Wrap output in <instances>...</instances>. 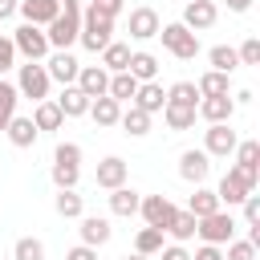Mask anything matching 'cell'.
<instances>
[{
  "label": "cell",
  "mask_w": 260,
  "mask_h": 260,
  "mask_svg": "<svg viewBox=\"0 0 260 260\" xmlns=\"http://www.w3.org/2000/svg\"><path fill=\"white\" fill-rule=\"evenodd\" d=\"M110 41H114V20L102 16V12H93V8L85 4V8H81V32H77V45L89 49V53H102Z\"/></svg>",
  "instance_id": "1"
},
{
  "label": "cell",
  "mask_w": 260,
  "mask_h": 260,
  "mask_svg": "<svg viewBox=\"0 0 260 260\" xmlns=\"http://www.w3.org/2000/svg\"><path fill=\"white\" fill-rule=\"evenodd\" d=\"M154 37H158L162 49H167L171 57H179V61H195V57H199V32H191L183 20H175V24H158Z\"/></svg>",
  "instance_id": "2"
},
{
  "label": "cell",
  "mask_w": 260,
  "mask_h": 260,
  "mask_svg": "<svg viewBox=\"0 0 260 260\" xmlns=\"http://www.w3.org/2000/svg\"><path fill=\"white\" fill-rule=\"evenodd\" d=\"M16 93L20 98H28V102H45L49 98V73H45V61H24V65H16Z\"/></svg>",
  "instance_id": "3"
},
{
  "label": "cell",
  "mask_w": 260,
  "mask_h": 260,
  "mask_svg": "<svg viewBox=\"0 0 260 260\" xmlns=\"http://www.w3.org/2000/svg\"><path fill=\"white\" fill-rule=\"evenodd\" d=\"M12 45H16V57H24V61H45V57L53 53L45 28H41V24H28V20L12 28Z\"/></svg>",
  "instance_id": "4"
},
{
  "label": "cell",
  "mask_w": 260,
  "mask_h": 260,
  "mask_svg": "<svg viewBox=\"0 0 260 260\" xmlns=\"http://www.w3.org/2000/svg\"><path fill=\"white\" fill-rule=\"evenodd\" d=\"M195 236L203 240V244H228L232 236H236V219H232V211H211V215H203V219H195Z\"/></svg>",
  "instance_id": "5"
},
{
  "label": "cell",
  "mask_w": 260,
  "mask_h": 260,
  "mask_svg": "<svg viewBox=\"0 0 260 260\" xmlns=\"http://www.w3.org/2000/svg\"><path fill=\"white\" fill-rule=\"evenodd\" d=\"M236 142H240V134L232 130V122H211V126L203 130V150H207V158H232Z\"/></svg>",
  "instance_id": "6"
},
{
  "label": "cell",
  "mask_w": 260,
  "mask_h": 260,
  "mask_svg": "<svg viewBox=\"0 0 260 260\" xmlns=\"http://www.w3.org/2000/svg\"><path fill=\"white\" fill-rule=\"evenodd\" d=\"M248 191H256V183H252L240 167H228V175H223L219 187H215V199H219V207H236V203H244Z\"/></svg>",
  "instance_id": "7"
},
{
  "label": "cell",
  "mask_w": 260,
  "mask_h": 260,
  "mask_svg": "<svg viewBox=\"0 0 260 260\" xmlns=\"http://www.w3.org/2000/svg\"><path fill=\"white\" fill-rule=\"evenodd\" d=\"M77 32H81V16H53L45 24V37H49V49H69L77 45Z\"/></svg>",
  "instance_id": "8"
},
{
  "label": "cell",
  "mask_w": 260,
  "mask_h": 260,
  "mask_svg": "<svg viewBox=\"0 0 260 260\" xmlns=\"http://www.w3.org/2000/svg\"><path fill=\"white\" fill-rule=\"evenodd\" d=\"M77 69H81V61H77L69 49H53V53L45 57V73H49V81L73 85V81H77Z\"/></svg>",
  "instance_id": "9"
},
{
  "label": "cell",
  "mask_w": 260,
  "mask_h": 260,
  "mask_svg": "<svg viewBox=\"0 0 260 260\" xmlns=\"http://www.w3.org/2000/svg\"><path fill=\"white\" fill-rule=\"evenodd\" d=\"M175 211H179V207H175L167 195H142V203H138V215H142L150 228H162V232H167V223H171Z\"/></svg>",
  "instance_id": "10"
},
{
  "label": "cell",
  "mask_w": 260,
  "mask_h": 260,
  "mask_svg": "<svg viewBox=\"0 0 260 260\" xmlns=\"http://www.w3.org/2000/svg\"><path fill=\"white\" fill-rule=\"evenodd\" d=\"M211 175V158H207V150H183L179 154V179L183 183H203Z\"/></svg>",
  "instance_id": "11"
},
{
  "label": "cell",
  "mask_w": 260,
  "mask_h": 260,
  "mask_svg": "<svg viewBox=\"0 0 260 260\" xmlns=\"http://www.w3.org/2000/svg\"><path fill=\"white\" fill-rule=\"evenodd\" d=\"M195 114L211 126V122H232V114H236V102H232V93H215V98H199V106H195Z\"/></svg>",
  "instance_id": "12"
},
{
  "label": "cell",
  "mask_w": 260,
  "mask_h": 260,
  "mask_svg": "<svg viewBox=\"0 0 260 260\" xmlns=\"http://www.w3.org/2000/svg\"><path fill=\"white\" fill-rule=\"evenodd\" d=\"M215 16H219L215 0H187V8H183V24H187L191 32L211 28V24H215Z\"/></svg>",
  "instance_id": "13"
},
{
  "label": "cell",
  "mask_w": 260,
  "mask_h": 260,
  "mask_svg": "<svg viewBox=\"0 0 260 260\" xmlns=\"http://www.w3.org/2000/svg\"><path fill=\"white\" fill-rule=\"evenodd\" d=\"M77 236H81V244L102 248V244H110L114 228H110V219H102V215H81V219H77Z\"/></svg>",
  "instance_id": "14"
},
{
  "label": "cell",
  "mask_w": 260,
  "mask_h": 260,
  "mask_svg": "<svg viewBox=\"0 0 260 260\" xmlns=\"http://www.w3.org/2000/svg\"><path fill=\"white\" fill-rule=\"evenodd\" d=\"M130 106H138V110H146V114H162V106H167V89H162L158 81H138Z\"/></svg>",
  "instance_id": "15"
},
{
  "label": "cell",
  "mask_w": 260,
  "mask_h": 260,
  "mask_svg": "<svg viewBox=\"0 0 260 260\" xmlns=\"http://www.w3.org/2000/svg\"><path fill=\"white\" fill-rule=\"evenodd\" d=\"M126 175H130V167H126V158H118V154H106V158L98 162V187H102V191L122 187Z\"/></svg>",
  "instance_id": "16"
},
{
  "label": "cell",
  "mask_w": 260,
  "mask_h": 260,
  "mask_svg": "<svg viewBox=\"0 0 260 260\" xmlns=\"http://www.w3.org/2000/svg\"><path fill=\"white\" fill-rule=\"evenodd\" d=\"M16 12H20L28 24H41V28H45L53 16H61V0H20Z\"/></svg>",
  "instance_id": "17"
},
{
  "label": "cell",
  "mask_w": 260,
  "mask_h": 260,
  "mask_svg": "<svg viewBox=\"0 0 260 260\" xmlns=\"http://www.w3.org/2000/svg\"><path fill=\"white\" fill-rule=\"evenodd\" d=\"M73 85H77L85 98H102V93H106V85H110V73H106L102 65H81Z\"/></svg>",
  "instance_id": "18"
},
{
  "label": "cell",
  "mask_w": 260,
  "mask_h": 260,
  "mask_svg": "<svg viewBox=\"0 0 260 260\" xmlns=\"http://www.w3.org/2000/svg\"><path fill=\"white\" fill-rule=\"evenodd\" d=\"M236 167L252 179V183H260V142L256 138H244V142H236Z\"/></svg>",
  "instance_id": "19"
},
{
  "label": "cell",
  "mask_w": 260,
  "mask_h": 260,
  "mask_svg": "<svg viewBox=\"0 0 260 260\" xmlns=\"http://www.w3.org/2000/svg\"><path fill=\"white\" fill-rule=\"evenodd\" d=\"M158 24H162V20H158L154 8H146V4H142V8H130V37H134V41H150V37L158 32Z\"/></svg>",
  "instance_id": "20"
},
{
  "label": "cell",
  "mask_w": 260,
  "mask_h": 260,
  "mask_svg": "<svg viewBox=\"0 0 260 260\" xmlns=\"http://www.w3.org/2000/svg\"><path fill=\"white\" fill-rule=\"evenodd\" d=\"M4 134H8V142L16 146V150H28L32 142H37V126H32V118H20V114H12L8 118V126H4Z\"/></svg>",
  "instance_id": "21"
},
{
  "label": "cell",
  "mask_w": 260,
  "mask_h": 260,
  "mask_svg": "<svg viewBox=\"0 0 260 260\" xmlns=\"http://www.w3.org/2000/svg\"><path fill=\"white\" fill-rule=\"evenodd\" d=\"M32 126L45 134V130H61L65 126V114L57 110V102L53 98H45V102H32Z\"/></svg>",
  "instance_id": "22"
},
{
  "label": "cell",
  "mask_w": 260,
  "mask_h": 260,
  "mask_svg": "<svg viewBox=\"0 0 260 260\" xmlns=\"http://www.w3.org/2000/svg\"><path fill=\"white\" fill-rule=\"evenodd\" d=\"M98 126H118V118H122V102H114L110 93H102V98H93L89 102V110H85Z\"/></svg>",
  "instance_id": "23"
},
{
  "label": "cell",
  "mask_w": 260,
  "mask_h": 260,
  "mask_svg": "<svg viewBox=\"0 0 260 260\" xmlns=\"http://www.w3.org/2000/svg\"><path fill=\"white\" fill-rule=\"evenodd\" d=\"M150 118H154V114H146V110H138V106H126L122 118H118V126H122L130 138H146V134H150Z\"/></svg>",
  "instance_id": "24"
},
{
  "label": "cell",
  "mask_w": 260,
  "mask_h": 260,
  "mask_svg": "<svg viewBox=\"0 0 260 260\" xmlns=\"http://www.w3.org/2000/svg\"><path fill=\"white\" fill-rule=\"evenodd\" d=\"M53 207H57L61 219H81V215H85V199L77 195V187H61L57 199H53Z\"/></svg>",
  "instance_id": "25"
},
{
  "label": "cell",
  "mask_w": 260,
  "mask_h": 260,
  "mask_svg": "<svg viewBox=\"0 0 260 260\" xmlns=\"http://www.w3.org/2000/svg\"><path fill=\"white\" fill-rule=\"evenodd\" d=\"M138 203H142V195H138L134 187H126V183L110 191V211H114V215H126V219L138 215Z\"/></svg>",
  "instance_id": "26"
},
{
  "label": "cell",
  "mask_w": 260,
  "mask_h": 260,
  "mask_svg": "<svg viewBox=\"0 0 260 260\" xmlns=\"http://www.w3.org/2000/svg\"><path fill=\"white\" fill-rule=\"evenodd\" d=\"M89 102H93V98H85L77 85H65V89H61V98H57V110H61L65 118H81V114L89 110Z\"/></svg>",
  "instance_id": "27"
},
{
  "label": "cell",
  "mask_w": 260,
  "mask_h": 260,
  "mask_svg": "<svg viewBox=\"0 0 260 260\" xmlns=\"http://www.w3.org/2000/svg\"><path fill=\"white\" fill-rule=\"evenodd\" d=\"M126 69H130L138 81H154V77H158V57H154V53H146V49H138V53H130Z\"/></svg>",
  "instance_id": "28"
},
{
  "label": "cell",
  "mask_w": 260,
  "mask_h": 260,
  "mask_svg": "<svg viewBox=\"0 0 260 260\" xmlns=\"http://www.w3.org/2000/svg\"><path fill=\"white\" fill-rule=\"evenodd\" d=\"M134 89H138V77H134L130 69H122V73H110V85H106V93H110L114 102H130V98H134Z\"/></svg>",
  "instance_id": "29"
},
{
  "label": "cell",
  "mask_w": 260,
  "mask_h": 260,
  "mask_svg": "<svg viewBox=\"0 0 260 260\" xmlns=\"http://www.w3.org/2000/svg\"><path fill=\"white\" fill-rule=\"evenodd\" d=\"M195 118H199V114H195V106H175V102H167V106H162V122H167L171 130H191V126H195Z\"/></svg>",
  "instance_id": "30"
},
{
  "label": "cell",
  "mask_w": 260,
  "mask_h": 260,
  "mask_svg": "<svg viewBox=\"0 0 260 260\" xmlns=\"http://www.w3.org/2000/svg\"><path fill=\"white\" fill-rule=\"evenodd\" d=\"M126 61H130V45L110 41V45L102 49V69H106V73H122V69H126Z\"/></svg>",
  "instance_id": "31"
},
{
  "label": "cell",
  "mask_w": 260,
  "mask_h": 260,
  "mask_svg": "<svg viewBox=\"0 0 260 260\" xmlns=\"http://www.w3.org/2000/svg\"><path fill=\"white\" fill-rule=\"evenodd\" d=\"M187 211L195 215V219H203V215H211V211H219V199H215V191H207L203 183L195 187V195L187 199Z\"/></svg>",
  "instance_id": "32"
},
{
  "label": "cell",
  "mask_w": 260,
  "mask_h": 260,
  "mask_svg": "<svg viewBox=\"0 0 260 260\" xmlns=\"http://www.w3.org/2000/svg\"><path fill=\"white\" fill-rule=\"evenodd\" d=\"M195 89H199V98H215V93H232V85H228V73H219V69H207L199 81H195Z\"/></svg>",
  "instance_id": "33"
},
{
  "label": "cell",
  "mask_w": 260,
  "mask_h": 260,
  "mask_svg": "<svg viewBox=\"0 0 260 260\" xmlns=\"http://www.w3.org/2000/svg\"><path fill=\"white\" fill-rule=\"evenodd\" d=\"M167 236H171L175 244H187V240L195 236V215H191V211H175L171 223H167Z\"/></svg>",
  "instance_id": "34"
},
{
  "label": "cell",
  "mask_w": 260,
  "mask_h": 260,
  "mask_svg": "<svg viewBox=\"0 0 260 260\" xmlns=\"http://www.w3.org/2000/svg\"><path fill=\"white\" fill-rule=\"evenodd\" d=\"M207 61H211V69H219V73H228V77L240 69V57H236L232 45H215V49L207 53Z\"/></svg>",
  "instance_id": "35"
},
{
  "label": "cell",
  "mask_w": 260,
  "mask_h": 260,
  "mask_svg": "<svg viewBox=\"0 0 260 260\" xmlns=\"http://www.w3.org/2000/svg\"><path fill=\"white\" fill-rule=\"evenodd\" d=\"M162 236H167L162 228H150V223H146V228H138V236H134V252H142V256H154V252L162 248Z\"/></svg>",
  "instance_id": "36"
},
{
  "label": "cell",
  "mask_w": 260,
  "mask_h": 260,
  "mask_svg": "<svg viewBox=\"0 0 260 260\" xmlns=\"http://www.w3.org/2000/svg\"><path fill=\"white\" fill-rule=\"evenodd\" d=\"M16 102H20V93H16V85L0 77V134H4V126H8V118L16 114Z\"/></svg>",
  "instance_id": "37"
},
{
  "label": "cell",
  "mask_w": 260,
  "mask_h": 260,
  "mask_svg": "<svg viewBox=\"0 0 260 260\" xmlns=\"http://www.w3.org/2000/svg\"><path fill=\"white\" fill-rule=\"evenodd\" d=\"M167 102H175V106H199L195 81H175V85H167Z\"/></svg>",
  "instance_id": "38"
},
{
  "label": "cell",
  "mask_w": 260,
  "mask_h": 260,
  "mask_svg": "<svg viewBox=\"0 0 260 260\" xmlns=\"http://www.w3.org/2000/svg\"><path fill=\"white\" fill-rule=\"evenodd\" d=\"M12 260H45V244L37 236H20L12 244Z\"/></svg>",
  "instance_id": "39"
},
{
  "label": "cell",
  "mask_w": 260,
  "mask_h": 260,
  "mask_svg": "<svg viewBox=\"0 0 260 260\" xmlns=\"http://www.w3.org/2000/svg\"><path fill=\"white\" fill-rule=\"evenodd\" d=\"M53 187L61 191V187H77V179H81V167H69V162H53Z\"/></svg>",
  "instance_id": "40"
},
{
  "label": "cell",
  "mask_w": 260,
  "mask_h": 260,
  "mask_svg": "<svg viewBox=\"0 0 260 260\" xmlns=\"http://www.w3.org/2000/svg\"><path fill=\"white\" fill-rule=\"evenodd\" d=\"M223 260H256V244H248V240H228V252H223Z\"/></svg>",
  "instance_id": "41"
},
{
  "label": "cell",
  "mask_w": 260,
  "mask_h": 260,
  "mask_svg": "<svg viewBox=\"0 0 260 260\" xmlns=\"http://www.w3.org/2000/svg\"><path fill=\"white\" fill-rule=\"evenodd\" d=\"M53 162L81 167V146H77V142H57V150H53Z\"/></svg>",
  "instance_id": "42"
},
{
  "label": "cell",
  "mask_w": 260,
  "mask_h": 260,
  "mask_svg": "<svg viewBox=\"0 0 260 260\" xmlns=\"http://www.w3.org/2000/svg\"><path fill=\"white\" fill-rule=\"evenodd\" d=\"M8 69H16V45H12V37L0 32V77H4Z\"/></svg>",
  "instance_id": "43"
},
{
  "label": "cell",
  "mask_w": 260,
  "mask_h": 260,
  "mask_svg": "<svg viewBox=\"0 0 260 260\" xmlns=\"http://www.w3.org/2000/svg\"><path fill=\"white\" fill-rule=\"evenodd\" d=\"M236 57H240V65H260V41L248 37V41L236 49Z\"/></svg>",
  "instance_id": "44"
},
{
  "label": "cell",
  "mask_w": 260,
  "mask_h": 260,
  "mask_svg": "<svg viewBox=\"0 0 260 260\" xmlns=\"http://www.w3.org/2000/svg\"><path fill=\"white\" fill-rule=\"evenodd\" d=\"M93 12H102V16H110V20H118V12L126 8V0H85Z\"/></svg>",
  "instance_id": "45"
},
{
  "label": "cell",
  "mask_w": 260,
  "mask_h": 260,
  "mask_svg": "<svg viewBox=\"0 0 260 260\" xmlns=\"http://www.w3.org/2000/svg\"><path fill=\"white\" fill-rule=\"evenodd\" d=\"M240 207H244V219H248V223H260V195H256V191H248Z\"/></svg>",
  "instance_id": "46"
},
{
  "label": "cell",
  "mask_w": 260,
  "mask_h": 260,
  "mask_svg": "<svg viewBox=\"0 0 260 260\" xmlns=\"http://www.w3.org/2000/svg\"><path fill=\"white\" fill-rule=\"evenodd\" d=\"M154 256H158V260H191V252H187L183 244H162Z\"/></svg>",
  "instance_id": "47"
},
{
  "label": "cell",
  "mask_w": 260,
  "mask_h": 260,
  "mask_svg": "<svg viewBox=\"0 0 260 260\" xmlns=\"http://www.w3.org/2000/svg\"><path fill=\"white\" fill-rule=\"evenodd\" d=\"M191 260H223V248H219V244H199V248L191 252Z\"/></svg>",
  "instance_id": "48"
},
{
  "label": "cell",
  "mask_w": 260,
  "mask_h": 260,
  "mask_svg": "<svg viewBox=\"0 0 260 260\" xmlns=\"http://www.w3.org/2000/svg\"><path fill=\"white\" fill-rule=\"evenodd\" d=\"M65 260H98V248L77 244V248H69V252H65Z\"/></svg>",
  "instance_id": "49"
},
{
  "label": "cell",
  "mask_w": 260,
  "mask_h": 260,
  "mask_svg": "<svg viewBox=\"0 0 260 260\" xmlns=\"http://www.w3.org/2000/svg\"><path fill=\"white\" fill-rule=\"evenodd\" d=\"M81 8H85V0H61V12L65 16H81Z\"/></svg>",
  "instance_id": "50"
},
{
  "label": "cell",
  "mask_w": 260,
  "mask_h": 260,
  "mask_svg": "<svg viewBox=\"0 0 260 260\" xmlns=\"http://www.w3.org/2000/svg\"><path fill=\"white\" fill-rule=\"evenodd\" d=\"M16 4H20V0H0V20H8V16L16 12Z\"/></svg>",
  "instance_id": "51"
},
{
  "label": "cell",
  "mask_w": 260,
  "mask_h": 260,
  "mask_svg": "<svg viewBox=\"0 0 260 260\" xmlns=\"http://www.w3.org/2000/svg\"><path fill=\"white\" fill-rule=\"evenodd\" d=\"M228 8H232V12H248V8H252V0H228Z\"/></svg>",
  "instance_id": "52"
},
{
  "label": "cell",
  "mask_w": 260,
  "mask_h": 260,
  "mask_svg": "<svg viewBox=\"0 0 260 260\" xmlns=\"http://www.w3.org/2000/svg\"><path fill=\"white\" fill-rule=\"evenodd\" d=\"M126 260H150V256H142V252H134V256H126Z\"/></svg>",
  "instance_id": "53"
}]
</instances>
